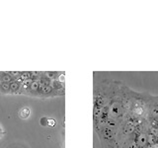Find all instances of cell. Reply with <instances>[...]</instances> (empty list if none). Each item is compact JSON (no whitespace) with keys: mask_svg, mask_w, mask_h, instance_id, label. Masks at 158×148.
Here are the masks:
<instances>
[{"mask_svg":"<svg viewBox=\"0 0 158 148\" xmlns=\"http://www.w3.org/2000/svg\"><path fill=\"white\" fill-rule=\"evenodd\" d=\"M48 118H47V117H42L41 121H40V122H41L42 125H48Z\"/></svg>","mask_w":158,"mask_h":148,"instance_id":"277c9868","label":"cell"},{"mask_svg":"<svg viewBox=\"0 0 158 148\" xmlns=\"http://www.w3.org/2000/svg\"><path fill=\"white\" fill-rule=\"evenodd\" d=\"M59 80H61V82L64 81V77H63V75H61L60 77H59Z\"/></svg>","mask_w":158,"mask_h":148,"instance_id":"8992f818","label":"cell"},{"mask_svg":"<svg viewBox=\"0 0 158 148\" xmlns=\"http://www.w3.org/2000/svg\"><path fill=\"white\" fill-rule=\"evenodd\" d=\"M123 95H117L116 97L113 98L110 106L108 107V113L111 118L116 120L118 117H121L123 115V113H125V110H123Z\"/></svg>","mask_w":158,"mask_h":148,"instance_id":"6da1fadb","label":"cell"},{"mask_svg":"<svg viewBox=\"0 0 158 148\" xmlns=\"http://www.w3.org/2000/svg\"><path fill=\"white\" fill-rule=\"evenodd\" d=\"M147 143H148V141H147V136L145 133H139V134L136 136L135 144H136L137 148H144V147H146Z\"/></svg>","mask_w":158,"mask_h":148,"instance_id":"7a4b0ae2","label":"cell"},{"mask_svg":"<svg viewBox=\"0 0 158 148\" xmlns=\"http://www.w3.org/2000/svg\"><path fill=\"white\" fill-rule=\"evenodd\" d=\"M19 116L21 118H27L30 116V109L27 107L22 108L21 111H20V113H19Z\"/></svg>","mask_w":158,"mask_h":148,"instance_id":"3957f363","label":"cell"},{"mask_svg":"<svg viewBox=\"0 0 158 148\" xmlns=\"http://www.w3.org/2000/svg\"><path fill=\"white\" fill-rule=\"evenodd\" d=\"M48 125H49V126H54V125H56V121H54L53 118H48Z\"/></svg>","mask_w":158,"mask_h":148,"instance_id":"5b68a950","label":"cell"}]
</instances>
